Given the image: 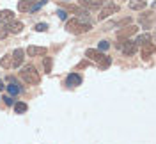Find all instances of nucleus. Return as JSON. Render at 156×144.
<instances>
[{"mask_svg": "<svg viewBox=\"0 0 156 144\" xmlns=\"http://www.w3.org/2000/svg\"><path fill=\"white\" fill-rule=\"evenodd\" d=\"M46 29H48L46 23H37V25H36V30H37V32H44Z\"/></svg>", "mask_w": 156, "mask_h": 144, "instance_id": "nucleus-23", "label": "nucleus"}, {"mask_svg": "<svg viewBox=\"0 0 156 144\" xmlns=\"http://www.w3.org/2000/svg\"><path fill=\"white\" fill-rule=\"evenodd\" d=\"M90 29H92L90 23H82V21H78L76 18L66 21V30L71 32V34H85V32H89Z\"/></svg>", "mask_w": 156, "mask_h": 144, "instance_id": "nucleus-3", "label": "nucleus"}, {"mask_svg": "<svg viewBox=\"0 0 156 144\" xmlns=\"http://www.w3.org/2000/svg\"><path fill=\"white\" fill-rule=\"evenodd\" d=\"M43 66H44V73H50V71H51V59L44 57V61H43Z\"/></svg>", "mask_w": 156, "mask_h": 144, "instance_id": "nucleus-21", "label": "nucleus"}, {"mask_svg": "<svg viewBox=\"0 0 156 144\" xmlns=\"http://www.w3.org/2000/svg\"><path fill=\"white\" fill-rule=\"evenodd\" d=\"M98 48H99V52H107L108 48H110V43H108V41H99Z\"/></svg>", "mask_w": 156, "mask_h": 144, "instance_id": "nucleus-22", "label": "nucleus"}, {"mask_svg": "<svg viewBox=\"0 0 156 144\" xmlns=\"http://www.w3.org/2000/svg\"><path fill=\"white\" fill-rule=\"evenodd\" d=\"M82 84V77L78 75V73H69L68 78H66V86L69 87H78Z\"/></svg>", "mask_w": 156, "mask_h": 144, "instance_id": "nucleus-10", "label": "nucleus"}, {"mask_svg": "<svg viewBox=\"0 0 156 144\" xmlns=\"http://www.w3.org/2000/svg\"><path fill=\"white\" fill-rule=\"evenodd\" d=\"M147 6V0H129L128 2V7L131 11H144Z\"/></svg>", "mask_w": 156, "mask_h": 144, "instance_id": "nucleus-12", "label": "nucleus"}, {"mask_svg": "<svg viewBox=\"0 0 156 144\" xmlns=\"http://www.w3.org/2000/svg\"><path fill=\"white\" fill-rule=\"evenodd\" d=\"M4 100H5V103H7V105H12V103H14V100H12V96H5Z\"/></svg>", "mask_w": 156, "mask_h": 144, "instance_id": "nucleus-26", "label": "nucleus"}, {"mask_svg": "<svg viewBox=\"0 0 156 144\" xmlns=\"http://www.w3.org/2000/svg\"><path fill=\"white\" fill-rule=\"evenodd\" d=\"M5 36H7V29H4V27L0 25V39H4Z\"/></svg>", "mask_w": 156, "mask_h": 144, "instance_id": "nucleus-25", "label": "nucleus"}, {"mask_svg": "<svg viewBox=\"0 0 156 144\" xmlns=\"http://www.w3.org/2000/svg\"><path fill=\"white\" fill-rule=\"evenodd\" d=\"M7 91H9L11 96H16V94H20V93H21V87H20L18 84H14V82H12V84H9V86H7Z\"/></svg>", "mask_w": 156, "mask_h": 144, "instance_id": "nucleus-19", "label": "nucleus"}, {"mask_svg": "<svg viewBox=\"0 0 156 144\" xmlns=\"http://www.w3.org/2000/svg\"><path fill=\"white\" fill-rule=\"evenodd\" d=\"M23 30V23L21 21H11L7 25V32H12V34H20Z\"/></svg>", "mask_w": 156, "mask_h": 144, "instance_id": "nucleus-14", "label": "nucleus"}, {"mask_svg": "<svg viewBox=\"0 0 156 144\" xmlns=\"http://www.w3.org/2000/svg\"><path fill=\"white\" fill-rule=\"evenodd\" d=\"M90 2H94V4H98V6H101V4L107 2V0H90Z\"/></svg>", "mask_w": 156, "mask_h": 144, "instance_id": "nucleus-27", "label": "nucleus"}, {"mask_svg": "<svg viewBox=\"0 0 156 144\" xmlns=\"http://www.w3.org/2000/svg\"><path fill=\"white\" fill-rule=\"evenodd\" d=\"M135 43H136V45H146V43H153V39H151V34H142V36H138Z\"/></svg>", "mask_w": 156, "mask_h": 144, "instance_id": "nucleus-18", "label": "nucleus"}, {"mask_svg": "<svg viewBox=\"0 0 156 144\" xmlns=\"http://www.w3.org/2000/svg\"><path fill=\"white\" fill-rule=\"evenodd\" d=\"M136 32H138V27L136 25H126V27H122V29L117 32V38H119V41H126V39H129L131 36H135Z\"/></svg>", "mask_w": 156, "mask_h": 144, "instance_id": "nucleus-5", "label": "nucleus"}, {"mask_svg": "<svg viewBox=\"0 0 156 144\" xmlns=\"http://www.w3.org/2000/svg\"><path fill=\"white\" fill-rule=\"evenodd\" d=\"M11 21H14V13L9 9L0 11V25H9Z\"/></svg>", "mask_w": 156, "mask_h": 144, "instance_id": "nucleus-8", "label": "nucleus"}, {"mask_svg": "<svg viewBox=\"0 0 156 144\" xmlns=\"http://www.w3.org/2000/svg\"><path fill=\"white\" fill-rule=\"evenodd\" d=\"M115 13H119V6L114 4V2H107V6H105V7H101L98 18H99V21H101V20L110 18V16H112V14H115Z\"/></svg>", "mask_w": 156, "mask_h": 144, "instance_id": "nucleus-4", "label": "nucleus"}, {"mask_svg": "<svg viewBox=\"0 0 156 144\" xmlns=\"http://www.w3.org/2000/svg\"><path fill=\"white\" fill-rule=\"evenodd\" d=\"M12 68H20L23 64V59H25V50H21V48H16L14 52H12Z\"/></svg>", "mask_w": 156, "mask_h": 144, "instance_id": "nucleus-7", "label": "nucleus"}, {"mask_svg": "<svg viewBox=\"0 0 156 144\" xmlns=\"http://www.w3.org/2000/svg\"><path fill=\"white\" fill-rule=\"evenodd\" d=\"M27 55H30V57L46 55V48H44V46H29V48H27Z\"/></svg>", "mask_w": 156, "mask_h": 144, "instance_id": "nucleus-13", "label": "nucleus"}, {"mask_svg": "<svg viewBox=\"0 0 156 144\" xmlns=\"http://www.w3.org/2000/svg\"><path fill=\"white\" fill-rule=\"evenodd\" d=\"M136 48H138V45L135 41H129V39H126L124 43H121V50H122L124 55H133L136 52Z\"/></svg>", "mask_w": 156, "mask_h": 144, "instance_id": "nucleus-6", "label": "nucleus"}, {"mask_svg": "<svg viewBox=\"0 0 156 144\" xmlns=\"http://www.w3.org/2000/svg\"><path fill=\"white\" fill-rule=\"evenodd\" d=\"M85 57H89L90 61H94V62H98L99 64V68H108L110 66V62H112V59L108 57V55H105L103 52H99V50H92V48H89L87 52H85Z\"/></svg>", "mask_w": 156, "mask_h": 144, "instance_id": "nucleus-2", "label": "nucleus"}, {"mask_svg": "<svg viewBox=\"0 0 156 144\" xmlns=\"http://www.w3.org/2000/svg\"><path fill=\"white\" fill-rule=\"evenodd\" d=\"M4 87H5V86H4V82H2V80H0V91H2V89H4Z\"/></svg>", "mask_w": 156, "mask_h": 144, "instance_id": "nucleus-28", "label": "nucleus"}, {"mask_svg": "<svg viewBox=\"0 0 156 144\" xmlns=\"http://www.w3.org/2000/svg\"><path fill=\"white\" fill-rule=\"evenodd\" d=\"M57 16H58L60 20H66V18H68V13H66L64 9H58V11H57Z\"/></svg>", "mask_w": 156, "mask_h": 144, "instance_id": "nucleus-24", "label": "nucleus"}, {"mask_svg": "<svg viewBox=\"0 0 156 144\" xmlns=\"http://www.w3.org/2000/svg\"><path fill=\"white\" fill-rule=\"evenodd\" d=\"M0 64H2V68H5V69L12 68V57H11L9 54H7V55H4L2 61H0Z\"/></svg>", "mask_w": 156, "mask_h": 144, "instance_id": "nucleus-17", "label": "nucleus"}, {"mask_svg": "<svg viewBox=\"0 0 156 144\" xmlns=\"http://www.w3.org/2000/svg\"><path fill=\"white\" fill-rule=\"evenodd\" d=\"M153 54H154V45L153 43H146V45H142V52H140V55L144 61H149V59L153 57Z\"/></svg>", "mask_w": 156, "mask_h": 144, "instance_id": "nucleus-9", "label": "nucleus"}, {"mask_svg": "<svg viewBox=\"0 0 156 144\" xmlns=\"http://www.w3.org/2000/svg\"><path fill=\"white\" fill-rule=\"evenodd\" d=\"M138 21H140V25H142L144 29H151V27H153V11H149V13H146V14H142Z\"/></svg>", "mask_w": 156, "mask_h": 144, "instance_id": "nucleus-11", "label": "nucleus"}, {"mask_svg": "<svg viewBox=\"0 0 156 144\" xmlns=\"http://www.w3.org/2000/svg\"><path fill=\"white\" fill-rule=\"evenodd\" d=\"M27 109H29V107H27V103H23V102H16V103H14V112H16V114H25Z\"/></svg>", "mask_w": 156, "mask_h": 144, "instance_id": "nucleus-16", "label": "nucleus"}, {"mask_svg": "<svg viewBox=\"0 0 156 144\" xmlns=\"http://www.w3.org/2000/svg\"><path fill=\"white\" fill-rule=\"evenodd\" d=\"M32 6H34V0H20V2H18V11L27 13V11H30Z\"/></svg>", "mask_w": 156, "mask_h": 144, "instance_id": "nucleus-15", "label": "nucleus"}, {"mask_svg": "<svg viewBox=\"0 0 156 144\" xmlns=\"http://www.w3.org/2000/svg\"><path fill=\"white\" fill-rule=\"evenodd\" d=\"M20 77H21L23 82H27L29 86H37L39 82H41V77H39L37 69L32 66V64H29V66L23 68V69L20 71Z\"/></svg>", "mask_w": 156, "mask_h": 144, "instance_id": "nucleus-1", "label": "nucleus"}, {"mask_svg": "<svg viewBox=\"0 0 156 144\" xmlns=\"http://www.w3.org/2000/svg\"><path fill=\"white\" fill-rule=\"evenodd\" d=\"M80 6H83V7H87V9H98V7H99L98 4L90 2V0H80Z\"/></svg>", "mask_w": 156, "mask_h": 144, "instance_id": "nucleus-20", "label": "nucleus"}]
</instances>
